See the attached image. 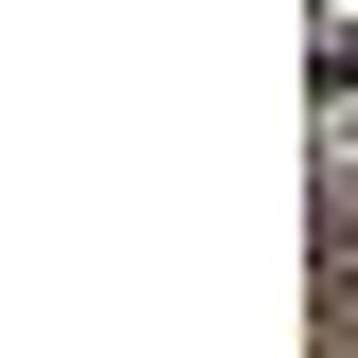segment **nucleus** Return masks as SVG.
I'll list each match as a JSON object with an SVG mask.
<instances>
[]
</instances>
